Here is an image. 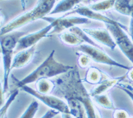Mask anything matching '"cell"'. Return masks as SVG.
<instances>
[{
    "label": "cell",
    "instance_id": "obj_2",
    "mask_svg": "<svg viewBox=\"0 0 133 118\" xmlns=\"http://www.w3.org/2000/svg\"><path fill=\"white\" fill-rule=\"evenodd\" d=\"M55 53V50H52L48 57L39 67L21 80H17V79L12 76V79L15 81V83L14 84L15 86L21 88L25 85L37 82L40 79L55 77L59 74H64L73 68V67L65 65L57 62L54 58Z\"/></svg>",
    "mask_w": 133,
    "mask_h": 118
},
{
    "label": "cell",
    "instance_id": "obj_31",
    "mask_svg": "<svg viewBox=\"0 0 133 118\" xmlns=\"http://www.w3.org/2000/svg\"><path fill=\"white\" fill-rule=\"evenodd\" d=\"M21 2H22V5H23V8H25V0H21Z\"/></svg>",
    "mask_w": 133,
    "mask_h": 118
},
{
    "label": "cell",
    "instance_id": "obj_24",
    "mask_svg": "<svg viewBox=\"0 0 133 118\" xmlns=\"http://www.w3.org/2000/svg\"><path fill=\"white\" fill-rule=\"evenodd\" d=\"M91 58L89 55H86L85 53H81L79 54V57H78V64L82 68H85L89 66L90 63H91Z\"/></svg>",
    "mask_w": 133,
    "mask_h": 118
},
{
    "label": "cell",
    "instance_id": "obj_25",
    "mask_svg": "<svg viewBox=\"0 0 133 118\" xmlns=\"http://www.w3.org/2000/svg\"><path fill=\"white\" fill-rule=\"evenodd\" d=\"M117 88H121L122 90L124 91V92L131 98V100L133 101V92L132 91L131 88H130V84H118V86H117Z\"/></svg>",
    "mask_w": 133,
    "mask_h": 118
},
{
    "label": "cell",
    "instance_id": "obj_29",
    "mask_svg": "<svg viewBox=\"0 0 133 118\" xmlns=\"http://www.w3.org/2000/svg\"><path fill=\"white\" fill-rule=\"evenodd\" d=\"M127 78L130 80V82H132V83H133V67L129 70V72L127 73Z\"/></svg>",
    "mask_w": 133,
    "mask_h": 118
},
{
    "label": "cell",
    "instance_id": "obj_15",
    "mask_svg": "<svg viewBox=\"0 0 133 118\" xmlns=\"http://www.w3.org/2000/svg\"><path fill=\"white\" fill-rule=\"evenodd\" d=\"M114 8L122 15L133 17V0H116Z\"/></svg>",
    "mask_w": 133,
    "mask_h": 118
},
{
    "label": "cell",
    "instance_id": "obj_26",
    "mask_svg": "<svg viewBox=\"0 0 133 118\" xmlns=\"http://www.w3.org/2000/svg\"><path fill=\"white\" fill-rule=\"evenodd\" d=\"M129 116L130 115L128 114V112L124 109H115V112L113 113V117L116 118L129 117Z\"/></svg>",
    "mask_w": 133,
    "mask_h": 118
},
{
    "label": "cell",
    "instance_id": "obj_28",
    "mask_svg": "<svg viewBox=\"0 0 133 118\" xmlns=\"http://www.w3.org/2000/svg\"><path fill=\"white\" fill-rule=\"evenodd\" d=\"M129 35L131 37L132 41L133 42V17L130 18V27H129Z\"/></svg>",
    "mask_w": 133,
    "mask_h": 118
},
{
    "label": "cell",
    "instance_id": "obj_7",
    "mask_svg": "<svg viewBox=\"0 0 133 118\" xmlns=\"http://www.w3.org/2000/svg\"><path fill=\"white\" fill-rule=\"evenodd\" d=\"M42 19L49 21V25L46 26L45 27L41 29L40 31H38L35 33H33L24 35L22 37H21L19 39L18 42L17 44L15 50H14V53H18L20 50L28 49L29 47L35 45L37 42H39L40 40L45 38V36H48L50 31L53 29V28L56 25V21L53 17H47V16L43 17Z\"/></svg>",
    "mask_w": 133,
    "mask_h": 118
},
{
    "label": "cell",
    "instance_id": "obj_14",
    "mask_svg": "<svg viewBox=\"0 0 133 118\" xmlns=\"http://www.w3.org/2000/svg\"><path fill=\"white\" fill-rule=\"evenodd\" d=\"M81 1L82 0H61L49 15L69 12L70 11L73 10V8L77 6V5L79 4Z\"/></svg>",
    "mask_w": 133,
    "mask_h": 118
},
{
    "label": "cell",
    "instance_id": "obj_13",
    "mask_svg": "<svg viewBox=\"0 0 133 118\" xmlns=\"http://www.w3.org/2000/svg\"><path fill=\"white\" fill-rule=\"evenodd\" d=\"M127 77V74L121 77L115 78H110V79H105L103 80L99 83L96 84V86L90 91L89 94L91 97H94L97 95L102 94L103 93L105 92L107 90H109L110 88H112L124 80Z\"/></svg>",
    "mask_w": 133,
    "mask_h": 118
},
{
    "label": "cell",
    "instance_id": "obj_12",
    "mask_svg": "<svg viewBox=\"0 0 133 118\" xmlns=\"http://www.w3.org/2000/svg\"><path fill=\"white\" fill-rule=\"evenodd\" d=\"M36 46L33 45L28 49L20 50L17 53L12 61L11 70L14 68H20L29 63L35 55Z\"/></svg>",
    "mask_w": 133,
    "mask_h": 118
},
{
    "label": "cell",
    "instance_id": "obj_8",
    "mask_svg": "<svg viewBox=\"0 0 133 118\" xmlns=\"http://www.w3.org/2000/svg\"><path fill=\"white\" fill-rule=\"evenodd\" d=\"M78 50L89 55L91 57V60L97 63L104 64L107 65L119 67L123 69L129 70L130 68V67H127L123 64L115 61L112 58H110L107 53H104L102 49H98L97 47H94L92 45L84 44L80 45L78 47Z\"/></svg>",
    "mask_w": 133,
    "mask_h": 118
},
{
    "label": "cell",
    "instance_id": "obj_20",
    "mask_svg": "<svg viewBox=\"0 0 133 118\" xmlns=\"http://www.w3.org/2000/svg\"><path fill=\"white\" fill-rule=\"evenodd\" d=\"M92 98L98 104L101 106L103 108H106V109H112V110L116 109L113 103L107 94H99V95H97Z\"/></svg>",
    "mask_w": 133,
    "mask_h": 118
},
{
    "label": "cell",
    "instance_id": "obj_4",
    "mask_svg": "<svg viewBox=\"0 0 133 118\" xmlns=\"http://www.w3.org/2000/svg\"><path fill=\"white\" fill-rule=\"evenodd\" d=\"M26 34H27L26 32L12 31L3 35H1L0 36L1 48H2V57H3V70H4L3 84L2 85V96L9 88L8 80L11 72V67L12 64L13 54L14 53V50L19 39Z\"/></svg>",
    "mask_w": 133,
    "mask_h": 118
},
{
    "label": "cell",
    "instance_id": "obj_16",
    "mask_svg": "<svg viewBox=\"0 0 133 118\" xmlns=\"http://www.w3.org/2000/svg\"><path fill=\"white\" fill-rule=\"evenodd\" d=\"M59 38L63 43L70 46H79L85 42L79 35L70 31L62 33L59 35Z\"/></svg>",
    "mask_w": 133,
    "mask_h": 118
},
{
    "label": "cell",
    "instance_id": "obj_27",
    "mask_svg": "<svg viewBox=\"0 0 133 118\" xmlns=\"http://www.w3.org/2000/svg\"><path fill=\"white\" fill-rule=\"evenodd\" d=\"M59 113H60V112H59V111L56 110V109H53V108H51V109H49V110L47 111V112H46V114H45L44 115H43L42 117L43 118H45V117H49V118H51V117H55V115H57V114H59Z\"/></svg>",
    "mask_w": 133,
    "mask_h": 118
},
{
    "label": "cell",
    "instance_id": "obj_11",
    "mask_svg": "<svg viewBox=\"0 0 133 118\" xmlns=\"http://www.w3.org/2000/svg\"><path fill=\"white\" fill-rule=\"evenodd\" d=\"M83 30L87 35H89L97 42L107 46L112 50H114L117 45L116 42L112 39L108 29L84 28Z\"/></svg>",
    "mask_w": 133,
    "mask_h": 118
},
{
    "label": "cell",
    "instance_id": "obj_30",
    "mask_svg": "<svg viewBox=\"0 0 133 118\" xmlns=\"http://www.w3.org/2000/svg\"><path fill=\"white\" fill-rule=\"evenodd\" d=\"M99 1H101V0H87L86 3H88V4H91V3H96V2H99Z\"/></svg>",
    "mask_w": 133,
    "mask_h": 118
},
{
    "label": "cell",
    "instance_id": "obj_9",
    "mask_svg": "<svg viewBox=\"0 0 133 118\" xmlns=\"http://www.w3.org/2000/svg\"><path fill=\"white\" fill-rule=\"evenodd\" d=\"M56 25L53 28L48 36H51L55 33H60L66 29H69L77 25L87 24L91 23L90 19L85 17H67L66 15L59 18H54Z\"/></svg>",
    "mask_w": 133,
    "mask_h": 118
},
{
    "label": "cell",
    "instance_id": "obj_22",
    "mask_svg": "<svg viewBox=\"0 0 133 118\" xmlns=\"http://www.w3.org/2000/svg\"><path fill=\"white\" fill-rule=\"evenodd\" d=\"M19 90H15V91H14L12 92V94H11V95L9 97V98L8 99V100L6 101V102L5 103V104L3 106H2V108L0 109V117L2 118L3 117L5 114H6L7 111L9 109V106H11V104H12L13 101H14V100L15 99V98L17 97V95L18 94Z\"/></svg>",
    "mask_w": 133,
    "mask_h": 118
},
{
    "label": "cell",
    "instance_id": "obj_21",
    "mask_svg": "<svg viewBox=\"0 0 133 118\" xmlns=\"http://www.w3.org/2000/svg\"><path fill=\"white\" fill-rule=\"evenodd\" d=\"M69 31L71 32H73V33H76L77 35H79L81 38L83 39L85 41V42H88V43L91 45L97 47L98 49H102L101 47H100V46L98 45H97L96 42H95L93 41H92V40L91 39V38L88 37V36L86 35V33H85V32H84V31L81 29L80 28H79L78 27H76V26L72 27L71 28H70Z\"/></svg>",
    "mask_w": 133,
    "mask_h": 118
},
{
    "label": "cell",
    "instance_id": "obj_19",
    "mask_svg": "<svg viewBox=\"0 0 133 118\" xmlns=\"http://www.w3.org/2000/svg\"><path fill=\"white\" fill-rule=\"evenodd\" d=\"M116 0H101L96 3L89 4L88 6L96 11H104L115 7Z\"/></svg>",
    "mask_w": 133,
    "mask_h": 118
},
{
    "label": "cell",
    "instance_id": "obj_32",
    "mask_svg": "<svg viewBox=\"0 0 133 118\" xmlns=\"http://www.w3.org/2000/svg\"><path fill=\"white\" fill-rule=\"evenodd\" d=\"M132 86H133V83H132Z\"/></svg>",
    "mask_w": 133,
    "mask_h": 118
},
{
    "label": "cell",
    "instance_id": "obj_23",
    "mask_svg": "<svg viewBox=\"0 0 133 118\" xmlns=\"http://www.w3.org/2000/svg\"><path fill=\"white\" fill-rule=\"evenodd\" d=\"M38 108H39V104H38L37 101H33L29 106L28 107L27 109H26L25 112H24V114L21 115V117L24 118H32L34 117L36 112H37Z\"/></svg>",
    "mask_w": 133,
    "mask_h": 118
},
{
    "label": "cell",
    "instance_id": "obj_5",
    "mask_svg": "<svg viewBox=\"0 0 133 118\" xmlns=\"http://www.w3.org/2000/svg\"><path fill=\"white\" fill-rule=\"evenodd\" d=\"M21 89L24 92L33 95L38 100H41L45 105L51 108L56 109L62 114L63 117H72L69 108L67 104H66L62 100H61L58 96L53 95H49V94H45L39 92L37 90L33 89L30 87L25 85L21 87Z\"/></svg>",
    "mask_w": 133,
    "mask_h": 118
},
{
    "label": "cell",
    "instance_id": "obj_17",
    "mask_svg": "<svg viewBox=\"0 0 133 118\" xmlns=\"http://www.w3.org/2000/svg\"><path fill=\"white\" fill-rule=\"evenodd\" d=\"M103 73L96 67H90L87 72L84 81L91 84L96 85L102 81Z\"/></svg>",
    "mask_w": 133,
    "mask_h": 118
},
{
    "label": "cell",
    "instance_id": "obj_18",
    "mask_svg": "<svg viewBox=\"0 0 133 118\" xmlns=\"http://www.w3.org/2000/svg\"><path fill=\"white\" fill-rule=\"evenodd\" d=\"M54 87V82L47 78H42L37 81V90L41 94H47L51 93Z\"/></svg>",
    "mask_w": 133,
    "mask_h": 118
},
{
    "label": "cell",
    "instance_id": "obj_6",
    "mask_svg": "<svg viewBox=\"0 0 133 118\" xmlns=\"http://www.w3.org/2000/svg\"><path fill=\"white\" fill-rule=\"evenodd\" d=\"M107 28L115 39L116 45L118 46L121 51L133 64V42L123 29L127 30L124 25L115 24H105Z\"/></svg>",
    "mask_w": 133,
    "mask_h": 118
},
{
    "label": "cell",
    "instance_id": "obj_1",
    "mask_svg": "<svg viewBox=\"0 0 133 118\" xmlns=\"http://www.w3.org/2000/svg\"><path fill=\"white\" fill-rule=\"evenodd\" d=\"M55 87L53 94L56 96L61 95L66 100L81 101L86 109L87 117H99L91 100V95L84 86L81 78L79 69L74 67L63 75L53 81Z\"/></svg>",
    "mask_w": 133,
    "mask_h": 118
},
{
    "label": "cell",
    "instance_id": "obj_3",
    "mask_svg": "<svg viewBox=\"0 0 133 118\" xmlns=\"http://www.w3.org/2000/svg\"><path fill=\"white\" fill-rule=\"evenodd\" d=\"M57 0H38L35 5L29 11L21 14L2 27L0 35L12 32L19 28L39 19H43L53 10Z\"/></svg>",
    "mask_w": 133,
    "mask_h": 118
},
{
    "label": "cell",
    "instance_id": "obj_10",
    "mask_svg": "<svg viewBox=\"0 0 133 118\" xmlns=\"http://www.w3.org/2000/svg\"><path fill=\"white\" fill-rule=\"evenodd\" d=\"M77 13L82 17H85L87 18H89L90 19L97 20V21H102L105 24H115L120 25H123L121 23L109 18L107 16L103 15V14L98 13V11H94L91 9L89 6H85V5H79V6H76L71 11L65 14V15H69L71 14Z\"/></svg>",
    "mask_w": 133,
    "mask_h": 118
}]
</instances>
